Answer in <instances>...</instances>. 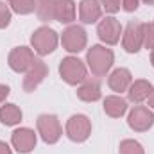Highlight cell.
I'll use <instances>...</instances> for the list:
<instances>
[{
  "instance_id": "f546056e",
  "label": "cell",
  "mask_w": 154,
  "mask_h": 154,
  "mask_svg": "<svg viewBox=\"0 0 154 154\" xmlns=\"http://www.w3.org/2000/svg\"><path fill=\"white\" fill-rule=\"evenodd\" d=\"M143 4H147V5H154V0H142Z\"/></svg>"
},
{
  "instance_id": "f1b7e54d",
  "label": "cell",
  "mask_w": 154,
  "mask_h": 154,
  "mask_svg": "<svg viewBox=\"0 0 154 154\" xmlns=\"http://www.w3.org/2000/svg\"><path fill=\"white\" fill-rule=\"evenodd\" d=\"M147 100H149V106L154 109V88H152V91H151V95H149V99H147Z\"/></svg>"
},
{
  "instance_id": "ac0fdd59",
  "label": "cell",
  "mask_w": 154,
  "mask_h": 154,
  "mask_svg": "<svg viewBox=\"0 0 154 154\" xmlns=\"http://www.w3.org/2000/svg\"><path fill=\"white\" fill-rule=\"evenodd\" d=\"M104 111L111 118H120L127 111V100L118 95H109L104 99Z\"/></svg>"
},
{
  "instance_id": "9c48e42d",
  "label": "cell",
  "mask_w": 154,
  "mask_h": 154,
  "mask_svg": "<svg viewBox=\"0 0 154 154\" xmlns=\"http://www.w3.org/2000/svg\"><path fill=\"white\" fill-rule=\"evenodd\" d=\"M127 124L131 129L138 131V133H143L147 129H151L154 124V113L145 108V106H134L131 109V113L127 116Z\"/></svg>"
},
{
  "instance_id": "ffe728a7",
  "label": "cell",
  "mask_w": 154,
  "mask_h": 154,
  "mask_svg": "<svg viewBox=\"0 0 154 154\" xmlns=\"http://www.w3.org/2000/svg\"><path fill=\"white\" fill-rule=\"evenodd\" d=\"M56 13V0H36V14L41 22L54 20Z\"/></svg>"
},
{
  "instance_id": "7c38bea8",
  "label": "cell",
  "mask_w": 154,
  "mask_h": 154,
  "mask_svg": "<svg viewBox=\"0 0 154 154\" xmlns=\"http://www.w3.org/2000/svg\"><path fill=\"white\" fill-rule=\"evenodd\" d=\"M11 143L20 154L31 152L36 147V133L32 129H29V127H20V129H16L13 133Z\"/></svg>"
},
{
  "instance_id": "d4e9b609",
  "label": "cell",
  "mask_w": 154,
  "mask_h": 154,
  "mask_svg": "<svg viewBox=\"0 0 154 154\" xmlns=\"http://www.w3.org/2000/svg\"><path fill=\"white\" fill-rule=\"evenodd\" d=\"M102 4L100 5H104V9H106V13H116V11H120V7H122V0H100Z\"/></svg>"
},
{
  "instance_id": "4fadbf2b",
  "label": "cell",
  "mask_w": 154,
  "mask_h": 154,
  "mask_svg": "<svg viewBox=\"0 0 154 154\" xmlns=\"http://www.w3.org/2000/svg\"><path fill=\"white\" fill-rule=\"evenodd\" d=\"M100 95H102L100 93V81L97 77H93V79L86 77L77 88V97L84 102H95L100 99Z\"/></svg>"
},
{
  "instance_id": "3957f363",
  "label": "cell",
  "mask_w": 154,
  "mask_h": 154,
  "mask_svg": "<svg viewBox=\"0 0 154 154\" xmlns=\"http://www.w3.org/2000/svg\"><path fill=\"white\" fill-rule=\"evenodd\" d=\"M57 41H59L57 32L54 29L47 27V25L36 29L31 36V45H32L34 52H38L39 56H47V54L54 52L56 47H57Z\"/></svg>"
},
{
  "instance_id": "d6986e66",
  "label": "cell",
  "mask_w": 154,
  "mask_h": 154,
  "mask_svg": "<svg viewBox=\"0 0 154 154\" xmlns=\"http://www.w3.org/2000/svg\"><path fill=\"white\" fill-rule=\"evenodd\" d=\"M22 120V109L16 104H4L0 108V122L4 125H16Z\"/></svg>"
},
{
  "instance_id": "8992f818",
  "label": "cell",
  "mask_w": 154,
  "mask_h": 154,
  "mask_svg": "<svg viewBox=\"0 0 154 154\" xmlns=\"http://www.w3.org/2000/svg\"><path fill=\"white\" fill-rule=\"evenodd\" d=\"M86 31L81 27V25H70L63 31V36H61V43L65 47V50L75 54V52H81L84 50L86 47Z\"/></svg>"
},
{
  "instance_id": "277c9868",
  "label": "cell",
  "mask_w": 154,
  "mask_h": 154,
  "mask_svg": "<svg viewBox=\"0 0 154 154\" xmlns=\"http://www.w3.org/2000/svg\"><path fill=\"white\" fill-rule=\"evenodd\" d=\"M36 125H38V133L39 136L43 138L45 143H56L59 142L61 134H63V129H61V124L57 120L56 115H39L36 120Z\"/></svg>"
},
{
  "instance_id": "7a4b0ae2",
  "label": "cell",
  "mask_w": 154,
  "mask_h": 154,
  "mask_svg": "<svg viewBox=\"0 0 154 154\" xmlns=\"http://www.w3.org/2000/svg\"><path fill=\"white\" fill-rule=\"evenodd\" d=\"M59 75L66 84L77 86L88 77V68L79 57L68 56V57L61 59V63H59Z\"/></svg>"
},
{
  "instance_id": "e0dca14e",
  "label": "cell",
  "mask_w": 154,
  "mask_h": 154,
  "mask_svg": "<svg viewBox=\"0 0 154 154\" xmlns=\"http://www.w3.org/2000/svg\"><path fill=\"white\" fill-rule=\"evenodd\" d=\"M54 20L59 23H72L75 20V2L74 0H56Z\"/></svg>"
},
{
  "instance_id": "9a60e30c",
  "label": "cell",
  "mask_w": 154,
  "mask_h": 154,
  "mask_svg": "<svg viewBox=\"0 0 154 154\" xmlns=\"http://www.w3.org/2000/svg\"><path fill=\"white\" fill-rule=\"evenodd\" d=\"M151 91H152V84L145 79H138V81L131 82V86L127 88V99L134 104H140L149 99Z\"/></svg>"
},
{
  "instance_id": "8fae6325",
  "label": "cell",
  "mask_w": 154,
  "mask_h": 154,
  "mask_svg": "<svg viewBox=\"0 0 154 154\" xmlns=\"http://www.w3.org/2000/svg\"><path fill=\"white\" fill-rule=\"evenodd\" d=\"M48 74V66L45 65V61L41 59H34L31 68L25 72V77H23V90L25 91H34L39 84L43 82V79Z\"/></svg>"
},
{
  "instance_id": "4dcf8cb0",
  "label": "cell",
  "mask_w": 154,
  "mask_h": 154,
  "mask_svg": "<svg viewBox=\"0 0 154 154\" xmlns=\"http://www.w3.org/2000/svg\"><path fill=\"white\" fill-rule=\"evenodd\" d=\"M151 63H152V66H154V50L151 52Z\"/></svg>"
},
{
  "instance_id": "44dd1931",
  "label": "cell",
  "mask_w": 154,
  "mask_h": 154,
  "mask_svg": "<svg viewBox=\"0 0 154 154\" xmlns=\"http://www.w3.org/2000/svg\"><path fill=\"white\" fill-rule=\"evenodd\" d=\"M9 7L18 14H31L36 11V0H9Z\"/></svg>"
},
{
  "instance_id": "2e32d148",
  "label": "cell",
  "mask_w": 154,
  "mask_h": 154,
  "mask_svg": "<svg viewBox=\"0 0 154 154\" xmlns=\"http://www.w3.org/2000/svg\"><path fill=\"white\" fill-rule=\"evenodd\" d=\"M131 82H133V75H131V72H129L127 68H116V70H113V72L109 74V77H108L109 88H111L113 91H118V93L127 91V88L131 86Z\"/></svg>"
},
{
  "instance_id": "484cf974",
  "label": "cell",
  "mask_w": 154,
  "mask_h": 154,
  "mask_svg": "<svg viewBox=\"0 0 154 154\" xmlns=\"http://www.w3.org/2000/svg\"><path fill=\"white\" fill-rule=\"evenodd\" d=\"M140 2H142V0H122V9L127 11V13H133V11L138 9Z\"/></svg>"
},
{
  "instance_id": "6da1fadb",
  "label": "cell",
  "mask_w": 154,
  "mask_h": 154,
  "mask_svg": "<svg viewBox=\"0 0 154 154\" xmlns=\"http://www.w3.org/2000/svg\"><path fill=\"white\" fill-rule=\"evenodd\" d=\"M86 63L95 77H104L115 63V54L111 48H106L102 45H93L86 54Z\"/></svg>"
},
{
  "instance_id": "52a82bcc",
  "label": "cell",
  "mask_w": 154,
  "mask_h": 154,
  "mask_svg": "<svg viewBox=\"0 0 154 154\" xmlns=\"http://www.w3.org/2000/svg\"><path fill=\"white\" fill-rule=\"evenodd\" d=\"M122 45L127 52L136 54L143 47V23L129 22L124 34H122Z\"/></svg>"
},
{
  "instance_id": "30bf717a",
  "label": "cell",
  "mask_w": 154,
  "mask_h": 154,
  "mask_svg": "<svg viewBox=\"0 0 154 154\" xmlns=\"http://www.w3.org/2000/svg\"><path fill=\"white\" fill-rule=\"evenodd\" d=\"M97 34L106 45H116L120 41V34H122V25L120 22L113 18V16H106L104 20L99 22L97 25Z\"/></svg>"
},
{
  "instance_id": "603a6c76",
  "label": "cell",
  "mask_w": 154,
  "mask_h": 154,
  "mask_svg": "<svg viewBox=\"0 0 154 154\" xmlns=\"http://www.w3.org/2000/svg\"><path fill=\"white\" fill-rule=\"evenodd\" d=\"M143 47L154 50V23H143Z\"/></svg>"
},
{
  "instance_id": "83f0119b",
  "label": "cell",
  "mask_w": 154,
  "mask_h": 154,
  "mask_svg": "<svg viewBox=\"0 0 154 154\" xmlns=\"http://www.w3.org/2000/svg\"><path fill=\"white\" fill-rule=\"evenodd\" d=\"M0 154H13L11 147H9L5 142H0Z\"/></svg>"
},
{
  "instance_id": "cb8c5ba5",
  "label": "cell",
  "mask_w": 154,
  "mask_h": 154,
  "mask_svg": "<svg viewBox=\"0 0 154 154\" xmlns=\"http://www.w3.org/2000/svg\"><path fill=\"white\" fill-rule=\"evenodd\" d=\"M11 23V9L4 2H0V29H5Z\"/></svg>"
},
{
  "instance_id": "4316f807",
  "label": "cell",
  "mask_w": 154,
  "mask_h": 154,
  "mask_svg": "<svg viewBox=\"0 0 154 154\" xmlns=\"http://www.w3.org/2000/svg\"><path fill=\"white\" fill-rule=\"evenodd\" d=\"M7 95H9V86H5V84H0V104L7 99Z\"/></svg>"
},
{
  "instance_id": "5bb4252c",
  "label": "cell",
  "mask_w": 154,
  "mask_h": 154,
  "mask_svg": "<svg viewBox=\"0 0 154 154\" xmlns=\"http://www.w3.org/2000/svg\"><path fill=\"white\" fill-rule=\"evenodd\" d=\"M102 16V7L99 0H81L79 4V18L82 23H95Z\"/></svg>"
},
{
  "instance_id": "ba28073f",
  "label": "cell",
  "mask_w": 154,
  "mask_h": 154,
  "mask_svg": "<svg viewBox=\"0 0 154 154\" xmlns=\"http://www.w3.org/2000/svg\"><path fill=\"white\" fill-rule=\"evenodd\" d=\"M34 54H32V48L29 47H14L11 52H9V57H7V63L11 66V70L14 72H27L34 61Z\"/></svg>"
},
{
  "instance_id": "5b68a950",
  "label": "cell",
  "mask_w": 154,
  "mask_h": 154,
  "mask_svg": "<svg viewBox=\"0 0 154 154\" xmlns=\"http://www.w3.org/2000/svg\"><path fill=\"white\" fill-rule=\"evenodd\" d=\"M91 133V122L90 118L84 115H72L66 122V136L72 140V142H84L88 140Z\"/></svg>"
},
{
  "instance_id": "7402d4cb",
  "label": "cell",
  "mask_w": 154,
  "mask_h": 154,
  "mask_svg": "<svg viewBox=\"0 0 154 154\" xmlns=\"http://www.w3.org/2000/svg\"><path fill=\"white\" fill-rule=\"evenodd\" d=\"M118 154H145V152H143V147L136 140H124L120 143Z\"/></svg>"
}]
</instances>
